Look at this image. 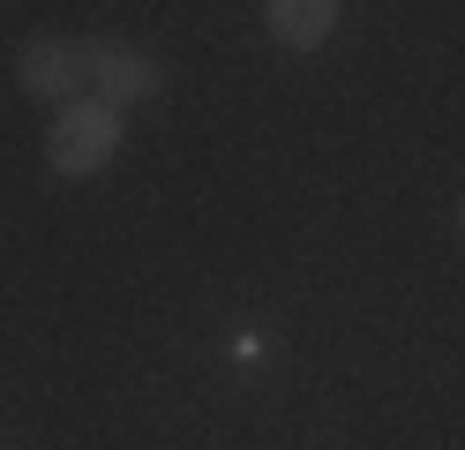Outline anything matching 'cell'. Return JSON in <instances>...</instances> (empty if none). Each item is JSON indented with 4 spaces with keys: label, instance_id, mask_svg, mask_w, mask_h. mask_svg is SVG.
Returning <instances> with one entry per match:
<instances>
[{
    "label": "cell",
    "instance_id": "obj_3",
    "mask_svg": "<svg viewBox=\"0 0 465 450\" xmlns=\"http://www.w3.org/2000/svg\"><path fill=\"white\" fill-rule=\"evenodd\" d=\"M91 75L105 83V105H143V98H158V60L135 53V45H98Z\"/></svg>",
    "mask_w": 465,
    "mask_h": 450
},
{
    "label": "cell",
    "instance_id": "obj_5",
    "mask_svg": "<svg viewBox=\"0 0 465 450\" xmlns=\"http://www.w3.org/2000/svg\"><path fill=\"white\" fill-rule=\"evenodd\" d=\"M458 233H465V203H458Z\"/></svg>",
    "mask_w": 465,
    "mask_h": 450
},
{
    "label": "cell",
    "instance_id": "obj_2",
    "mask_svg": "<svg viewBox=\"0 0 465 450\" xmlns=\"http://www.w3.org/2000/svg\"><path fill=\"white\" fill-rule=\"evenodd\" d=\"M91 60H98V45H68V38H31L23 45V60H15V83L31 90V98H68V90L91 75Z\"/></svg>",
    "mask_w": 465,
    "mask_h": 450
},
{
    "label": "cell",
    "instance_id": "obj_4",
    "mask_svg": "<svg viewBox=\"0 0 465 450\" xmlns=\"http://www.w3.org/2000/svg\"><path fill=\"white\" fill-rule=\"evenodd\" d=\"M338 0H271L263 8V23H271V38L278 45H293V53H308V45H323L331 30H338Z\"/></svg>",
    "mask_w": 465,
    "mask_h": 450
},
{
    "label": "cell",
    "instance_id": "obj_1",
    "mask_svg": "<svg viewBox=\"0 0 465 450\" xmlns=\"http://www.w3.org/2000/svg\"><path fill=\"white\" fill-rule=\"evenodd\" d=\"M45 158H53V173H68V180L113 165V158H121V105H105V98H68L61 120H53Z\"/></svg>",
    "mask_w": 465,
    "mask_h": 450
}]
</instances>
